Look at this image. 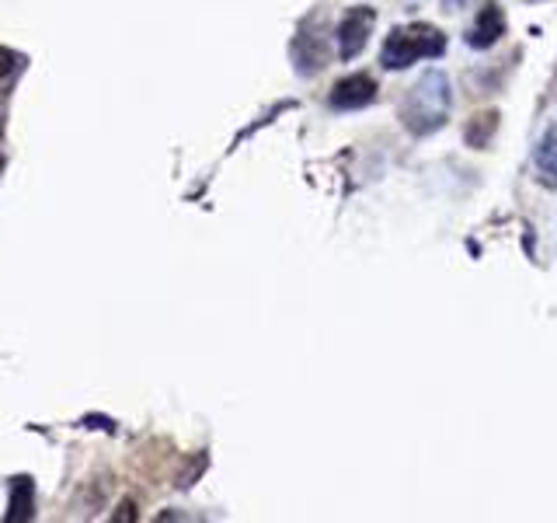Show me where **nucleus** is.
Returning a JSON list of instances; mask_svg holds the SVG:
<instances>
[{
  "label": "nucleus",
  "mask_w": 557,
  "mask_h": 523,
  "mask_svg": "<svg viewBox=\"0 0 557 523\" xmlns=\"http://www.w3.org/2000/svg\"><path fill=\"white\" fill-rule=\"evenodd\" d=\"M449 109H453V92H449L446 74L443 70H425V74L408 87L405 101H400V122H405V130L414 136H432L446 126Z\"/></svg>",
  "instance_id": "nucleus-1"
},
{
  "label": "nucleus",
  "mask_w": 557,
  "mask_h": 523,
  "mask_svg": "<svg viewBox=\"0 0 557 523\" xmlns=\"http://www.w3.org/2000/svg\"><path fill=\"white\" fill-rule=\"evenodd\" d=\"M443 52H446V35L435 25L414 22L405 28H394L387 35V42L380 49V63H383V70H405L418 60L443 57Z\"/></svg>",
  "instance_id": "nucleus-2"
},
{
  "label": "nucleus",
  "mask_w": 557,
  "mask_h": 523,
  "mask_svg": "<svg viewBox=\"0 0 557 523\" xmlns=\"http://www.w3.org/2000/svg\"><path fill=\"white\" fill-rule=\"evenodd\" d=\"M373 22H376V14H373V8H366V4H356V8H348L342 14L338 32H335L342 60H356L359 52L366 49V42H370V32H373Z\"/></svg>",
  "instance_id": "nucleus-3"
},
{
  "label": "nucleus",
  "mask_w": 557,
  "mask_h": 523,
  "mask_svg": "<svg viewBox=\"0 0 557 523\" xmlns=\"http://www.w3.org/2000/svg\"><path fill=\"white\" fill-rule=\"evenodd\" d=\"M376 101V81L370 74H348L327 92V105L335 112H356Z\"/></svg>",
  "instance_id": "nucleus-4"
},
{
  "label": "nucleus",
  "mask_w": 557,
  "mask_h": 523,
  "mask_svg": "<svg viewBox=\"0 0 557 523\" xmlns=\"http://www.w3.org/2000/svg\"><path fill=\"white\" fill-rule=\"evenodd\" d=\"M505 35V14L498 4H484L481 14H478V22L470 25L467 32V46L470 49H492L498 39Z\"/></svg>",
  "instance_id": "nucleus-5"
},
{
  "label": "nucleus",
  "mask_w": 557,
  "mask_h": 523,
  "mask_svg": "<svg viewBox=\"0 0 557 523\" xmlns=\"http://www.w3.org/2000/svg\"><path fill=\"white\" fill-rule=\"evenodd\" d=\"M533 165H536L540 182L557 188V126H550L544 136H540V144L533 150Z\"/></svg>",
  "instance_id": "nucleus-6"
}]
</instances>
